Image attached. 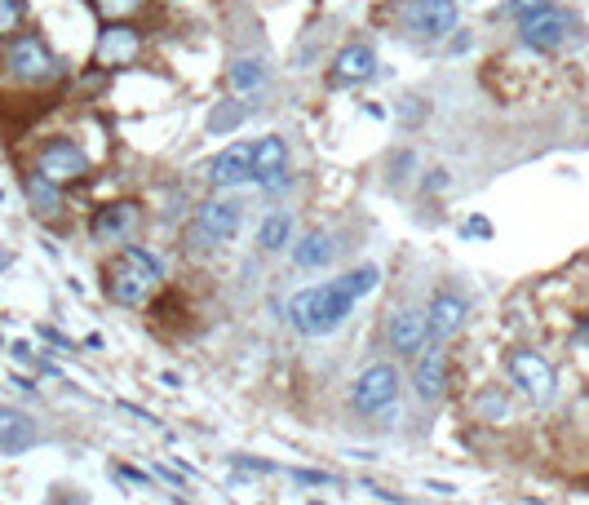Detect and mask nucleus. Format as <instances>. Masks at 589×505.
Here are the masks:
<instances>
[{"label": "nucleus", "instance_id": "f8f14e48", "mask_svg": "<svg viewBox=\"0 0 589 505\" xmlns=\"http://www.w3.org/2000/svg\"><path fill=\"white\" fill-rule=\"evenodd\" d=\"M430 342V324L426 311H412V306H399L395 315L386 319V346L395 350L399 359H417Z\"/></svg>", "mask_w": 589, "mask_h": 505}, {"label": "nucleus", "instance_id": "412c9836", "mask_svg": "<svg viewBox=\"0 0 589 505\" xmlns=\"http://www.w3.org/2000/svg\"><path fill=\"white\" fill-rule=\"evenodd\" d=\"M27 200L31 209L40 213V218H54V213H62V187H54V182H45L40 173H27Z\"/></svg>", "mask_w": 589, "mask_h": 505}, {"label": "nucleus", "instance_id": "39448f33", "mask_svg": "<svg viewBox=\"0 0 589 505\" xmlns=\"http://www.w3.org/2000/svg\"><path fill=\"white\" fill-rule=\"evenodd\" d=\"M399 395H403V377L395 364H368L364 373L355 377L350 386V408L368 421H381L399 408Z\"/></svg>", "mask_w": 589, "mask_h": 505}, {"label": "nucleus", "instance_id": "20e7f679", "mask_svg": "<svg viewBox=\"0 0 589 505\" xmlns=\"http://www.w3.org/2000/svg\"><path fill=\"white\" fill-rule=\"evenodd\" d=\"M519 36L527 49L536 54H563V49H576L585 40V23L563 5H545L541 14L523 18L519 23Z\"/></svg>", "mask_w": 589, "mask_h": 505}, {"label": "nucleus", "instance_id": "9b49d317", "mask_svg": "<svg viewBox=\"0 0 589 505\" xmlns=\"http://www.w3.org/2000/svg\"><path fill=\"white\" fill-rule=\"evenodd\" d=\"M142 54V32L133 23H107L93 40V63L98 67H129Z\"/></svg>", "mask_w": 589, "mask_h": 505}, {"label": "nucleus", "instance_id": "6ab92c4d", "mask_svg": "<svg viewBox=\"0 0 589 505\" xmlns=\"http://www.w3.org/2000/svg\"><path fill=\"white\" fill-rule=\"evenodd\" d=\"M288 178V142L266 133L262 142H253V182L271 187V182H284Z\"/></svg>", "mask_w": 589, "mask_h": 505}, {"label": "nucleus", "instance_id": "dca6fc26", "mask_svg": "<svg viewBox=\"0 0 589 505\" xmlns=\"http://www.w3.org/2000/svg\"><path fill=\"white\" fill-rule=\"evenodd\" d=\"M40 443V426L27 417L23 408H9L0 404V452L5 457H23Z\"/></svg>", "mask_w": 589, "mask_h": 505}, {"label": "nucleus", "instance_id": "c85d7f7f", "mask_svg": "<svg viewBox=\"0 0 589 505\" xmlns=\"http://www.w3.org/2000/svg\"><path fill=\"white\" fill-rule=\"evenodd\" d=\"M581 333H585V337H589V315H585V324H581Z\"/></svg>", "mask_w": 589, "mask_h": 505}, {"label": "nucleus", "instance_id": "ddd939ff", "mask_svg": "<svg viewBox=\"0 0 589 505\" xmlns=\"http://www.w3.org/2000/svg\"><path fill=\"white\" fill-rule=\"evenodd\" d=\"M138 231H142V209L133 200L107 204V209H98L89 222V235L98 244H129Z\"/></svg>", "mask_w": 589, "mask_h": 505}, {"label": "nucleus", "instance_id": "bb28decb", "mask_svg": "<svg viewBox=\"0 0 589 505\" xmlns=\"http://www.w3.org/2000/svg\"><path fill=\"white\" fill-rule=\"evenodd\" d=\"M550 5V0H505V14L514 18V23H523V18H532V14H541V9Z\"/></svg>", "mask_w": 589, "mask_h": 505}, {"label": "nucleus", "instance_id": "f3484780", "mask_svg": "<svg viewBox=\"0 0 589 505\" xmlns=\"http://www.w3.org/2000/svg\"><path fill=\"white\" fill-rule=\"evenodd\" d=\"M337 249H341L337 235L324 231V226H315V231H306L302 240L288 244V253H293V266H297V271H324V266H333Z\"/></svg>", "mask_w": 589, "mask_h": 505}, {"label": "nucleus", "instance_id": "6e6552de", "mask_svg": "<svg viewBox=\"0 0 589 505\" xmlns=\"http://www.w3.org/2000/svg\"><path fill=\"white\" fill-rule=\"evenodd\" d=\"M36 173L45 182H54V187H71V182H85L89 178V156L80 142L71 138H54L40 147L36 156Z\"/></svg>", "mask_w": 589, "mask_h": 505}, {"label": "nucleus", "instance_id": "423d86ee", "mask_svg": "<svg viewBox=\"0 0 589 505\" xmlns=\"http://www.w3.org/2000/svg\"><path fill=\"white\" fill-rule=\"evenodd\" d=\"M461 23L457 0H399V27L421 40H443Z\"/></svg>", "mask_w": 589, "mask_h": 505}, {"label": "nucleus", "instance_id": "aec40b11", "mask_svg": "<svg viewBox=\"0 0 589 505\" xmlns=\"http://www.w3.org/2000/svg\"><path fill=\"white\" fill-rule=\"evenodd\" d=\"M293 244V213L288 209H271L257 226V249L262 253H284Z\"/></svg>", "mask_w": 589, "mask_h": 505}, {"label": "nucleus", "instance_id": "f03ea898", "mask_svg": "<svg viewBox=\"0 0 589 505\" xmlns=\"http://www.w3.org/2000/svg\"><path fill=\"white\" fill-rule=\"evenodd\" d=\"M164 284V266L160 257L147 253L142 244H124L116 262H107L102 271V288L116 306H147V297Z\"/></svg>", "mask_w": 589, "mask_h": 505}, {"label": "nucleus", "instance_id": "393cba45", "mask_svg": "<svg viewBox=\"0 0 589 505\" xmlns=\"http://www.w3.org/2000/svg\"><path fill=\"white\" fill-rule=\"evenodd\" d=\"M341 280H346V288H350V293H355V297H368L372 288L381 284V271H377V266H359V271L341 275Z\"/></svg>", "mask_w": 589, "mask_h": 505}, {"label": "nucleus", "instance_id": "cd10ccee", "mask_svg": "<svg viewBox=\"0 0 589 505\" xmlns=\"http://www.w3.org/2000/svg\"><path fill=\"white\" fill-rule=\"evenodd\" d=\"M465 235H474V240L483 235V240H488V235H492V222H488V218H470V222H465Z\"/></svg>", "mask_w": 589, "mask_h": 505}, {"label": "nucleus", "instance_id": "0eeeda50", "mask_svg": "<svg viewBox=\"0 0 589 505\" xmlns=\"http://www.w3.org/2000/svg\"><path fill=\"white\" fill-rule=\"evenodd\" d=\"M244 226V204L240 200H209L200 204V213H195V226H191V249H222V244H231L235 235H240Z\"/></svg>", "mask_w": 589, "mask_h": 505}, {"label": "nucleus", "instance_id": "1a4fd4ad", "mask_svg": "<svg viewBox=\"0 0 589 505\" xmlns=\"http://www.w3.org/2000/svg\"><path fill=\"white\" fill-rule=\"evenodd\" d=\"M510 377L532 404H554L558 377L545 355H536V350H510Z\"/></svg>", "mask_w": 589, "mask_h": 505}, {"label": "nucleus", "instance_id": "a211bd4d", "mask_svg": "<svg viewBox=\"0 0 589 505\" xmlns=\"http://www.w3.org/2000/svg\"><path fill=\"white\" fill-rule=\"evenodd\" d=\"M377 71V54L368 45H346L341 54L333 58V71H328V85L333 89H355Z\"/></svg>", "mask_w": 589, "mask_h": 505}, {"label": "nucleus", "instance_id": "2eb2a0df", "mask_svg": "<svg viewBox=\"0 0 589 505\" xmlns=\"http://www.w3.org/2000/svg\"><path fill=\"white\" fill-rule=\"evenodd\" d=\"M465 315H470V306H465L461 293H452V288H439V293L430 297V311H426V324H430V337H439V342H448V337H457L465 328Z\"/></svg>", "mask_w": 589, "mask_h": 505}, {"label": "nucleus", "instance_id": "4be33fe9", "mask_svg": "<svg viewBox=\"0 0 589 505\" xmlns=\"http://www.w3.org/2000/svg\"><path fill=\"white\" fill-rule=\"evenodd\" d=\"M226 76H231V89H235V94H248V89H262V85H266V67L257 63V58H235Z\"/></svg>", "mask_w": 589, "mask_h": 505}, {"label": "nucleus", "instance_id": "7ed1b4c3", "mask_svg": "<svg viewBox=\"0 0 589 505\" xmlns=\"http://www.w3.org/2000/svg\"><path fill=\"white\" fill-rule=\"evenodd\" d=\"M5 76L23 89H49L67 76V67L36 32H14L5 45Z\"/></svg>", "mask_w": 589, "mask_h": 505}, {"label": "nucleus", "instance_id": "9d476101", "mask_svg": "<svg viewBox=\"0 0 589 505\" xmlns=\"http://www.w3.org/2000/svg\"><path fill=\"white\" fill-rule=\"evenodd\" d=\"M412 386H417L421 404H439L448 395V346L439 337H430L426 350L412 359Z\"/></svg>", "mask_w": 589, "mask_h": 505}, {"label": "nucleus", "instance_id": "5701e85b", "mask_svg": "<svg viewBox=\"0 0 589 505\" xmlns=\"http://www.w3.org/2000/svg\"><path fill=\"white\" fill-rule=\"evenodd\" d=\"M147 0H89V9L102 18V23H129Z\"/></svg>", "mask_w": 589, "mask_h": 505}, {"label": "nucleus", "instance_id": "a878e982", "mask_svg": "<svg viewBox=\"0 0 589 505\" xmlns=\"http://www.w3.org/2000/svg\"><path fill=\"white\" fill-rule=\"evenodd\" d=\"M244 116H248V107H240V102H226V107H217L213 116H209V133H222V129L240 125Z\"/></svg>", "mask_w": 589, "mask_h": 505}, {"label": "nucleus", "instance_id": "4468645a", "mask_svg": "<svg viewBox=\"0 0 589 505\" xmlns=\"http://www.w3.org/2000/svg\"><path fill=\"white\" fill-rule=\"evenodd\" d=\"M209 182L222 191L248 187L253 182V142H231L209 160Z\"/></svg>", "mask_w": 589, "mask_h": 505}, {"label": "nucleus", "instance_id": "f257e3e1", "mask_svg": "<svg viewBox=\"0 0 589 505\" xmlns=\"http://www.w3.org/2000/svg\"><path fill=\"white\" fill-rule=\"evenodd\" d=\"M355 306H359V297L346 288V280L315 284V288H302V293L288 302V324L302 337H328L333 328L346 324V315L355 311Z\"/></svg>", "mask_w": 589, "mask_h": 505}, {"label": "nucleus", "instance_id": "b1692460", "mask_svg": "<svg viewBox=\"0 0 589 505\" xmlns=\"http://www.w3.org/2000/svg\"><path fill=\"white\" fill-rule=\"evenodd\" d=\"M27 18V0H0V40H9L23 27Z\"/></svg>", "mask_w": 589, "mask_h": 505}]
</instances>
